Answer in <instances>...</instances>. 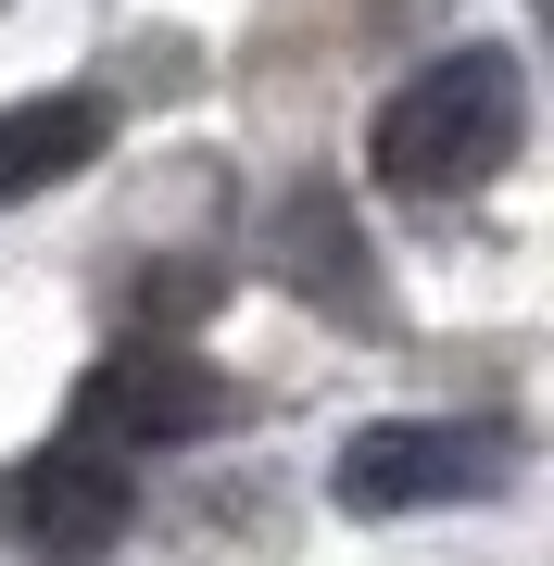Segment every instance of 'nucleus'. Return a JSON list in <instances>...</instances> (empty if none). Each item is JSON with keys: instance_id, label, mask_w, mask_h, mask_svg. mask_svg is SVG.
Here are the masks:
<instances>
[{"instance_id": "1", "label": "nucleus", "mask_w": 554, "mask_h": 566, "mask_svg": "<svg viewBox=\"0 0 554 566\" xmlns=\"http://www.w3.org/2000/svg\"><path fill=\"white\" fill-rule=\"evenodd\" d=\"M516 151H530V76H516V51H441L429 76H404L378 102V139H366L378 189H404V202H479Z\"/></svg>"}, {"instance_id": "2", "label": "nucleus", "mask_w": 554, "mask_h": 566, "mask_svg": "<svg viewBox=\"0 0 554 566\" xmlns=\"http://www.w3.org/2000/svg\"><path fill=\"white\" fill-rule=\"evenodd\" d=\"M504 479H516V441L492 416H378L341 441L328 504L341 516H429V504H479Z\"/></svg>"}, {"instance_id": "3", "label": "nucleus", "mask_w": 554, "mask_h": 566, "mask_svg": "<svg viewBox=\"0 0 554 566\" xmlns=\"http://www.w3.org/2000/svg\"><path fill=\"white\" fill-rule=\"evenodd\" d=\"M126 453L114 441H51V453H25V465H0V542L13 554H39V566H88V554H114L126 542Z\"/></svg>"}, {"instance_id": "4", "label": "nucleus", "mask_w": 554, "mask_h": 566, "mask_svg": "<svg viewBox=\"0 0 554 566\" xmlns=\"http://www.w3.org/2000/svg\"><path fill=\"white\" fill-rule=\"evenodd\" d=\"M227 416V390L202 378V365H177V353H139L126 378H102L88 390V428H126V441H189V428H215Z\"/></svg>"}, {"instance_id": "5", "label": "nucleus", "mask_w": 554, "mask_h": 566, "mask_svg": "<svg viewBox=\"0 0 554 566\" xmlns=\"http://www.w3.org/2000/svg\"><path fill=\"white\" fill-rule=\"evenodd\" d=\"M88 151H102V102H25V114H0V202L76 177Z\"/></svg>"}]
</instances>
